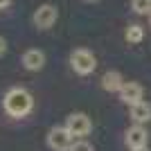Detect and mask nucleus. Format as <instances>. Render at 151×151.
Here are the masks:
<instances>
[{
  "label": "nucleus",
  "instance_id": "obj_1",
  "mask_svg": "<svg viewBox=\"0 0 151 151\" xmlns=\"http://www.w3.org/2000/svg\"><path fill=\"white\" fill-rule=\"evenodd\" d=\"M34 106V99L25 88H12L5 95V111L12 117H25Z\"/></svg>",
  "mask_w": 151,
  "mask_h": 151
},
{
  "label": "nucleus",
  "instance_id": "obj_2",
  "mask_svg": "<svg viewBox=\"0 0 151 151\" xmlns=\"http://www.w3.org/2000/svg\"><path fill=\"white\" fill-rule=\"evenodd\" d=\"M70 65H72V70L77 75H90L97 68V59H95V54L90 50L79 47V50H75L70 54Z\"/></svg>",
  "mask_w": 151,
  "mask_h": 151
},
{
  "label": "nucleus",
  "instance_id": "obj_3",
  "mask_svg": "<svg viewBox=\"0 0 151 151\" xmlns=\"http://www.w3.org/2000/svg\"><path fill=\"white\" fill-rule=\"evenodd\" d=\"M47 145L54 151H70L72 145H75V135H72L65 126H54V129H50V133H47Z\"/></svg>",
  "mask_w": 151,
  "mask_h": 151
},
{
  "label": "nucleus",
  "instance_id": "obj_4",
  "mask_svg": "<svg viewBox=\"0 0 151 151\" xmlns=\"http://www.w3.org/2000/svg\"><path fill=\"white\" fill-rule=\"evenodd\" d=\"M57 18H59V9L54 5H41L32 16V20H34V25L38 29H50L57 23Z\"/></svg>",
  "mask_w": 151,
  "mask_h": 151
},
{
  "label": "nucleus",
  "instance_id": "obj_5",
  "mask_svg": "<svg viewBox=\"0 0 151 151\" xmlns=\"http://www.w3.org/2000/svg\"><path fill=\"white\" fill-rule=\"evenodd\" d=\"M65 129H68L75 138H83V135H88L90 129H93V122H90L88 115L83 113H72L65 122Z\"/></svg>",
  "mask_w": 151,
  "mask_h": 151
},
{
  "label": "nucleus",
  "instance_id": "obj_6",
  "mask_svg": "<svg viewBox=\"0 0 151 151\" xmlns=\"http://www.w3.org/2000/svg\"><path fill=\"white\" fill-rule=\"evenodd\" d=\"M142 86L135 81H126L124 86H122L120 90V99L124 101V104H129V106H133V104H138V101H142Z\"/></svg>",
  "mask_w": 151,
  "mask_h": 151
},
{
  "label": "nucleus",
  "instance_id": "obj_7",
  "mask_svg": "<svg viewBox=\"0 0 151 151\" xmlns=\"http://www.w3.org/2000/svg\"><path fill=\"white\" fill-rule=\"evenodd\" d=\"M147 140H149V135H147V129L145 126H131L129 131H126V145L131 147V149H140V147H147Z\"/></svg>",
  "mask_w": 151,
  "mask_h": 151
},
{
  "label": "nucleus",
  "instance_id": "obj_8",
  "mask_svg": "<svg viewBox=\"0 0 151 151\" xmlns=\"http://www.w3.org/2000/svg\"><path fill=\"white\" fill-rule=\"evenodd\" d=\"M23 65H25L27 70H32V72H38V70H43V65H45V54L41 50H36V47H32V50H27L25 54H23Z\"/></svg>",
  "mask_w": 151,
  "mask_h": 151
},
{
  "label": "nucleus",
  "instance_id": "obj_9",
  "mask_svg": "<svg viewBox=\"0 0 151 151\" xmlns=\"http://www.w3.org/2000/svg\"><path fill=\"white\" fill-rule=\"evenodd\" d=\"M124 83L126 81L122 79V75L117 72V70H108L106 75L101 77V88L108 90V93H120Z\"/></svg>",
  "mask_w": 151,
  "mask_h": 151
},
{
  "label": "nucleus",
  "instance_id": "obj_10",
  "mask_svg": "<svg viewBox=\"0 0 151 151\" xmlns=\"http://www.w3.org/2000/svg\"><path fill=\"white\" fill-rule=\"evenodd\" d=\"M131 117L138 122V124L149 122L151 120V104H147L145 99L138 101V104H133V106H131Z\"/></svg>",
  "mask_w": 151,
  "mask_h": 151
},
{
  "label": "nucleus",
  "instance_id": "obj_11",
  "mask_svg": "<svg viewBox=\"0 0 151 151\" xmlns=\"http://www.w3.org/2000/svg\"><path fill=\"white\" fill-rule=\"evenodd\" d=\"M124 36H126V41L129 43H140L142 38H145V27L142 25H138V23H133V25H129L126 27V32H124Z\"/></svg>",
  "mask_w": 151,
  "mask_h": 151
},
{
  "label": "nucleus",
  "instance_id": "obj_12",
  "mask_svg": "<svg viewBox=\"0 0 151 151\" xmlns=\"http://www.w3.org/2000/svg\"><path fill=\"white\" fill-rule=\"evenodd\" d=\"M131 9L138 16H149L151 14V0H131Z\"/></svg>",
  "mask_w": 151,
  "mask_h": 151
},
{
  "label": "nucleus",
  "instance_id": "obj_13",
  "mask_svg": "<svg viewBox=\"0 0 151 151\" xmlns=\"http://www.w3.org/2000/svg\"><path fill=\"white\" fill-rule=\"evenodd\" d=\"M70 151H93V145H88L86 140H81V142H75Z\"/></svg>",
  "mask_w": 151,
  "mask_h": 151
},
{
  "label": "nucleus",
  "instance_id": "obj_14",
  "mask_svg": "<svg viewBox=\"0 0 151 151\" xmlns=\"http://www.w3.org/2000/svg\"><path fill=\"white\" fill-rule=\"evenodd\" d=\"M5 52H7V41H5L2 36H0V57H2Z\"/></svg>",
  "mask_w": 151,
  "mask_h": 151
},
{
  "label": "nucleus",
  "instance_id": "obj_15",
  "mask_svg": "<svg viewBox=\"0 0 151 151\" xmlns=\"http://www.w3.org/2000/svg\"><path fill=\"white\" fill-rule=\"evenodd\" d=\"M9 5H12V0H0V12H2V9H7Z\"/></svg>",
  "mask_w": 151,
  "mask_h": 151
},
{
  "label": "nucleus",
  "instance_id": "obj_16",
  "mask_svg": "<svg viewBox=\"0 0 151 151\" xmlns=\"http://www.w3.org/2000/svg\"><path fill=\"white\" fill-rule=\"evenodd\" d=\"M131 151H149L147 147H140V149H131Z\"/></svg>",
  "mask_w": 151,
  "mask_h": 151
},
{
  "label": "nucleus",
  "instance_id": "obj_17",
  "mask_svg": "<svg viewBox=\"0 0 151 151\" xmlns=\"http://www.w3.org/2000/svg\"><path fill=\"white\" fill-rule=\"evenodd\" d=\"M83 2H97V0H83Z\"/></svg>",
  "mask_w": 151,
  "mask_h": 151
},
{
  "label": "nucleus",
  "instance_id": "obj_18",
  "mask_svg": "<svg viewBox=\"0 0 151 151\" xmlns=\"http://www.w3.org/2000/svg\"><path fill=\"white\" fill-rule=\"evenodd\" d=\"M149 23H151V14H149Z\"/></svg>",
  "mask_w": 151,
  "mask_h": 151
}]
</instances>
